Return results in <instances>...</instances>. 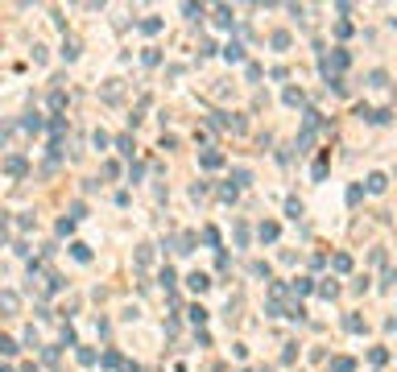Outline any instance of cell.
Listing matches in <instances>:
<instances>
[{"instance_id":"obj_5","label":"cell","mask_w":397,"mask_h":372,"mask_svg":"<svg viewBox=\"0 0 397 372\" xmlns=\"http://www.w3.org/2000/svg\"><path fill=\"white\" fill-rule=\"evenodd\" d=\"M100 96H104L108 104H116L120 96H125V87H120V79H108V83H104V91H100Z\"/></svg>"},{"instance_id":"obj_32","label":"cell","mask_w":397,"mask_h":372,"mask_svg":"<svg viewBox=\"0 0 397 372\" xmlns=\"http://www.w3.org/2000/svg\"><path fill=\"white\" fill-rule=\"evenodd\" d=\"M236 195H240V186H220V199H224V203H232Z\"/></svg>"},{"instance_id":"obj_6","label":"cell","mask_w":397,"mask_h":372,"mask_svg":"<svg viewBox=\"0 0 397 372\" xmlns=\"http://www.w3.org/2000/svg\"><path fill=\"white\" fill-rule=\"evenodd\" d=\"M216 25H220V29H232V25H236V13H232L228 5H220V9H216Z\"/></svg>"},{"instance_id":"obj_9","label":"cell","mask_w":397,"mask_h":372,"mask_svg":"<svg viewBox=\"0 0 397 372\" xmlns=\"http://www.w3.org/2000/svg\"><path fill=\"white\" fill-rule=\"evenodd\" d=\"M224 58H228V62H244V46H240V42H228V46H224Z\"/></svg>"},{"instance_id":"obj_8","label":"cell","mask_w":397,"mask_h":372,"mask_svg":"<svg viewBox=\"0 0 397 372\" xmlns=\"http://www.w3.org/2000/svg\"><path fill=\"white\" fill-rule=\"evenodd\" d=\"M46 104H50V112H63V108H67V91H58V87H54Z\"/></svg>"},{"instance_id":"obj_34","label":"cell","mask_w":397,"mask_h":372,"mask_svg":"<svg viewBox=\"0 0 397 372\" xmlns=\"http://www.w3.org/2000/svg\"><path fill=\"white\" fill-rule=\"evenodd\" d=\"M319 294H323V298H335V294H340V286H335V282H323Z\"/></svg>"},{"instance_id":"obj_31","label":"cell","mask_w":397,"mask_h":372,"mask_svg":"<svg viewBox=\"0 0 397 372\" xmlns=\"http://www.w3.org/2000/svg\"><path fill=\"white\" fill-rule=\"evenodd\" d=\"M141 62H145V67H158L162 54H158V50H145V54H141Z\"/></svg>"},{"instance_id":"obj_17","label":"cell","mask_w":397,"mask_h":372,"mask_svg":"<svg viewBox=\"0 0 397 372\" xmlns=\"http://www.w3.org/2000/svg\"><path fill=\"white\" fill-rule=\"evenodd\" d=\"M331 265H335V273H348V269H352V257H348V253H335Z\"/></svg>"},{"instance_id":"obj_30","label":"cell","mask_w":397,"mask_h":372,"mask_svg":"<svg viewBox=\"0 0 397 372\" xmlns=\"http://www.w3.org/2000/svg\"><path fill=\"white\" fill-rule=\"evenodd\" d=\"M141 29H145V34H158L162 21H158V17H145V21H141Z\"/></svg>"},{"instance_id":"obj_19","label":"cell","mask_w":397,"mask_h":372,"mask_svg":"<svg viewBox=\"0 0 397 372\" xmlns=\"http://www.w3.org/2000/svg\"><path fill=\"white\" fill-rule=\"evenodd\" d=\"M149 261H154V248H149V244H141V248H137V265H141V269H145V265H149Z\"/></svg>"},{"instance_id":"obj_11","label":"cell","mask_w":397,"mask_h":372,"mask_svg":"<svg viewBox=\"0 0 397 372\" xmlns=\"http://www.w3.org/2000/svg\"><path fill=\"white\" fill-rule=\"evenodd\" d=\"M100 364H104V368H129L125 360H120V352H104V356H100Z\"/></svg>"},{"instance_id":"obj_23","label":"cell","mask_w":397,"mask_h":372,"mask_svg":"<svg viewBox=\"0 0 397 372\" xmlns=\"http://www.w3.org/2000/svg\"><path fill=\"white\" fill-rule=\"evenodd\" d=\"M21 348H17V339H0V356H17Z\"/></svg>"},{"instance_id":"obj_13","label":"cell","mask_w":397,"mask_h":372,"mask_svg":"<svg viewBox=\"0 0 397 372\" xmlns=\"http://www.w3.org/2000/svg\"><path fill=\"white\" fill-rule=\"evenodd\" d=\"M385 186H389V178H385V174H369V191H373V195H381Z\"/></svg>"},{"instance_id":"obj_39","label":"cell","mask_w":397,"mask_h":372,"mask_svg":"<svg viewBox=\"0 0 397 372\" xmlns=\"http://www.w3.org/2000/svg\"><path fill=\"white\" fill-rule=\"evenodd\" d=\"M369 87H385V71H373L369 75Z\"/></svg>"},{"instance_id":"obj_18","label":"cell","mask_w":397,"mask_h":372,"mask_svg":"<svg viewBox=\"0 0 397 372\" xmlns=\"http://www.w3.org/2000/svg\"><path fill=\"white\" fill-rule=\"evenodd\" d=\"M91 145H96V149H108V145H112V137H108L104 129H96V133H91Z\"/></svg>"},{"instance_id":"obj_24","label":"cell","mask_w":397,"mask_h":372,"mask_svg":"<svg viewBox=\"0 0 397 372\" xmlns=\"http://www.w3.org/2000/svg\"><path fill=\"white\" fill-rule=\"evenodd\" d=\"M100 174L112 182V178H120V166H116V162H104V166H100Z\"/></svg>"},{"instance_id":"obj_7","label":"cell","mask_w":397,"mask_h":372,"mask_svg":"<svg viewBox=\"0 0 397 372\" xmlns=\"http://www.w3.org/2000/svg\"><path fill=\"white\" fill-rule=\"evenodd\" d=\"M187 286H191L195 294H203V290H211V277H207V273H191V277H187Z\"/></svg>"},{"instance_id":"obj_35","label":"cell","mask_w":397,"mask_h":372,"mask_svg":"<svg viewBox=\"0 0 397 372\" xmlns=\"http://www.w3.org/2000/svg\"><path fill=\"white\" fill-rule=\"evenodd\" d=\"M369 360H373V364H385V360H389V352H385V348H373V352H369Z\"/></svg>"},{"instance_id":"obj_10","label":"cell","mask_w":397,"mask_h":372,"mask_svg":"<svg viewBox=\"0 0 397 372\" xmlns=\"http://www.w3.org/2000/svg\"><path fill=\"white\" fill-rule=\"evenodd\" d=\"M257 236H261V240H269V244H273V240H278V224H273V220H265V224H261V228H257Z\"/></svg>"},{"instance_id":"obj_12","label":"cell","mask_w":397,"mask_h":372,"mask_svg":"<svg viewBox=\"0 0 397 372\" xmlns=\"http://www.w3.org/2000/svg\"><path fill=\"white\" fill-rule=\"evenodd\" d=\"M63 58H67V62L79 58V38H67V42H63Z\"/></svg>"},{"instance_id":"obj_26","label":"cell","mask_w":397,"mask_h":372,"mask_svg":"<svg viewBox=\"0 0 397 372\" xmlns=\"http://www.w3.org/2000/svg\"><path fill=\"white\" fill-rule=\"evenodd\" d=\"M191 323H195V327L207 323V310H203V306H191Z\"/></svg>"},{"instance_id":"obj_29","label":"cell","mask_w":397,"mask_h":372,"mask_svg":"<svg viewBox=\"0 0 397 372\" xmlns=\"http://www.w3.org/2000/svg\"><path fill=\"white\" fill-rule=\"evenodd\" d=\"M344 327H348V331H364V319H360V315H348Z\"/></svg>"},{"instance_id":"obj_40","label":"cell","mask_w":397,"mask_h":372,"mask_svg":"<svg viewBox=\"0 0 397 372\" xmlns=\"http://www.w3.org/2000/svg\"><path fill=\"white\" fill-rule=\"evenodd\" d=\"M311 174H315V182H323V178H327V162H315V170H311Z\"/></svg>"},{"instance_id":"obj_3","label":"cell","mask_w":397,"mask_h":372,"mask_svg":"<svg viewBox=\"0 0 397 372\" xmlns=\"http://www.w3.org/2000/svg\"><path fill=\"white\" fill-rule=\"evenodd\" d=\"M199 166H203V170H220V166H224V153H220V149H203V153H199Z\"/></svg>"},{"instance_id":"obj_15","label":"cell","mask_w":397,"mask_h":372,"mask_svg":"<svg viewBox=\"0 0 397 372\" xmlns=\"http://www.w3.org/2000/svg\"><path fill=\"white\" fill-rule=\"evenodd\" d=\"M294 294H311L315 290V282H311V277H294V286H290Z\"/></svg>"},{"instance_id":"obj_38","label":"cell","mask_w":397,"mask_h":372,"mask_svg":"<svg viewBox=\"0 0 397 372\" xmlns=\"http://www.w3.org/2000/svg\"><path fill=\"white\" fill-rule=\"evenodd\" d=\"M75 232V220H58V236H71Z\"/></svg>"},{"instance_id":"obj_27","label":"cell","mask_w":397,"mask_h":372,"mask_svg":"<svg viewBox=\"0 0 397 372\" xmlns=\"http://www.w3.org/2000/svg\"><path fill=\"white\" fill-rule=\"evenodd\" d=\"M100 356H96V348H79V364H96Z\"/></svg>"},{"instance_id":"obj_28","label":"cell","mask_w":397,"mask_h":372,"mask_svg":"<svg viewBox=\"0 0 397 372\" xmlns=\"http://www.w3.org/2000/svg\"><path fill=\"white\" fill-rule=\"evenodd\" d=\"M286 215H290V220H298V215H302V203H298V199H286Z\"/></svg>"},{"instance_id":"obj_1","label":"cell","mask_w":397,"mask_h":372,"mask_svg":"<svg viewBox=\"0 0 397 372\" xmlns=\"http://www.w3.org/2000/svg\"><path fill=\"white\" fill-rule=\"evenodd\" d=\"M216 129H228V133H244V116H236V112H216Z\"/></svg>"},{"instance_id":"obj_33","label":"cell","mask_w":397,"mask_h":372,"mask_svg":"<svg viewBox=\"0 0 397 372\" xmlns=\"http://www.w3.org/2000/svg\"><path fill=\"white\" fill-rule=\"evenodd\" d=\"M182 13H187L191 21H199V17H203V5H182Z\"/></svg>"},{"instance_id":"obj_14","label":"cell","mask_w":397,"mask_h":372,"mask_svg":"<svg viewBox=\"0 0 397 372\" xmlns=\"http://www.w3.org/2000/svg\"><path fill=\"white\" fill-rule=\"evenodd\" d=\"M331 368H335V372H352V368H356V360H352V356H335V360H331Z\"/></svg>"},{"instance_id":"obj_36","label":"cell","mask_w":397,"mask_h":372,"mask_svg":"<svg viewBox=\"0 0 397 372\" xmlns=\"http://www.w3.org/2000/svg\"><path fill=\"white\" fill-rule=\"evenodd\" d=\"M203 240H207L211 248H216V244H220V232H216V228H203Z\"/></svg>"},{"instance_id":"obj_25","label":"cell","mask_w":397,"mask_h":372,"mask_svg":"<svg viewBox=\"0 0 397 372\" xmlns=\"http://www.w3.org/2000/svg\"><path fill=\"white\" fill-rule=\"evenodd\" d=\"M158 282H162V286H166V290H174V282H178V277H174V269H170V265H166V269H162V277H158Z\"/></svg>"},{"instance_id":"obj_16","label":"cell","mask_w":397,"mask_h":372,"mask_svg":"<svg viewBox=\"0 0 397 372\" xmlns=\"http://www.w3.org/2000/svg\"><path fill=\"white\" fill-rule=\"evenodd\" d=\"M290 42H294V38L286 34V29H278V34H273V50H290Z\"/></svg>"},{"instance_id":"obj_22","label":"cell","mask_w":397,"mask_h":372,"mask_svg":"<svg viewBox=\"0 0 397 372\" xmlns=\"http://www.w3.org/2000/svg\"><path fill=\"white\" fill-rule=\"evenodd\" d=\"M286 104H290V108H302V91H298V87H286Z\"/></svg>"},{"instance_id":"obj_4","label":"cell","mask_w":397,"mask_h":372,"mask_svg":"<svg viewBox=\"0 0 397 372\" xmlns=\"http://www.w3.org/2000/svg\"><path fill=\"white\" fill-rule=\"evenodd\" d=\"M0 310H5V315H17V310H21L17 290H0Z\"/></svg>"},{"instance_id":"obj_37","label":"cell","mask_w":397,"mask_h":372,"mask_svg":"<svg viewBox=\"0 0 397 372\" xmlns=\"http://www.w3.org/2000/svg\"><path fill=\"white\" fill-rule=\"evenodd\" d=\"M244 75H249V83H257V79H261V67H257V62H249V67H244Z\"/></svg>"},{"instance_id":"obj_2","label":"cell","mask_w":397,"mask_h":372,"mask_svg":"<svg viewBox=\"0 0 397 372\" xmlns=\"http://www.w3.org/2000/svg\"><path fill=\"white\" fill-rule=\"evenodd\" d=\"M5 174L9 178H25L29 174V162L21 158V153H9V158H5Z\"/></svg>"},{"instance_id":"obj_21","label":"cell","mask_w":397,"mask_h":372,"mask_svg":"<svg viewBox=\"0 0 397 372\" xmlns=\"http://www.w3.org/2000/svg\"><path fill=\"white\" fill-rule=\"evenodd\" d=\"M71 257H75V261H91V248H87V244H71Z\"/></svg>"},{"instance_id":"obj_20","label":"cell","mask_w":397,"mask_h":372,"mask_svg":"<svg viewBox=\"0 0 397 372\" xmlns=\"http://www.w3.org/2000/svg\"><path fill=\"white\" fill-rule=\"evenodd\" d=\"M116 149L125 153V158H133V137H125V133H120V137H116Z\"/></svg>"}]
</instances>
